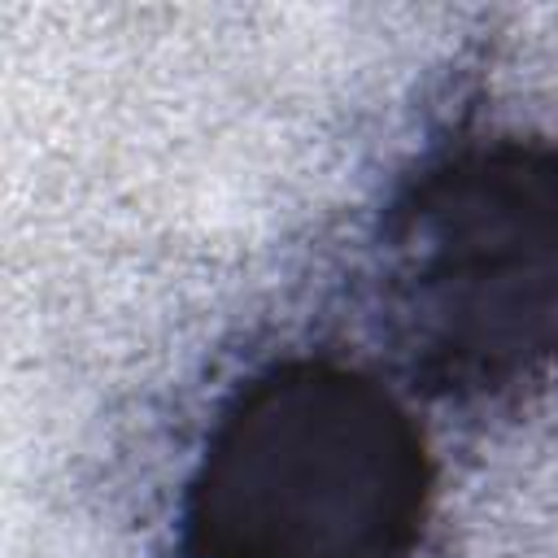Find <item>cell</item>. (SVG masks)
<instances>
[{"mask_svg": "<svg viewBox=\"0 0 558 558\" xmlns=\"http://www.w3.org/2000/svg\"><path fill=\"white\" fill-rule=\"evenodd\" d=\"M436 458L371 371L288 357L248 375L205 432L183 493L187 558H410Z\"/></svg>", "mask_w": 558, "mask_h": 558, "instance_id": "obj_2", "label": "cell"}, {"mask_svg": "<svg viewBox=\"0 0 558 558\" xmlns=\"http://www.w3.org/2000/svg\"><path fill=\"white\" fill-rule=\"evenodd\" d=\"M375 318L392 366L440 401L558 379V144L480 140L427 161L375 235Z\"/></svg>", "mask_w": 558, "mask_h": 558, "instance_id": "obj_1", "label": "cell"}]
</instances>
